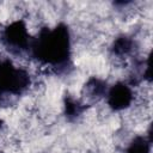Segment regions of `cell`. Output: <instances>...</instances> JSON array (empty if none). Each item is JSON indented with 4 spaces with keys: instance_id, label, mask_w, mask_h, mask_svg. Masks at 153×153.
<instances>
[]
</instances>
